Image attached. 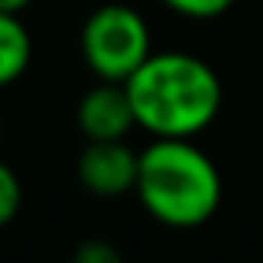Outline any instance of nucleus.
<instances>
[{
  "instance_id": "423d86ee",
  "label": "nucleus",
  "mask_w": 263,
  "mask_h": 263,
  "mask_svg": "<svg viewBox=\"0 0 263 263\" xmlns=\"http://www.w3.org/2000/svg\"><path fill=\"white\" fill-rule=\"evenodd\" d=\"M30 57H33L30 30L24 27L20 13L0 10V87L24 77L30 67Z\"/></svg>"
},
{
  "instance_id": "0eeeda50",
  "label": "nucleus",
  "mask_w": 263,
  "mask_h": 263,
  "mask_svg": "<svg viewBox=\"0 0 263 263\" xmlns=\"http://www.w3.org/2000/svg\"><path fill=\"white\" fill-rule=\"evenodd\" d=\"M24 203V190H20V180L7 163H0V227H7L13 217L20 213Z\"/></svg>"
},
{
  "instance_id": "7ed1b4c3",
  "label": "nucleus",
  "mask_w": 263,
  "mask_h": 263,
  "mask_svg": "<svg viewBox=\"0 0 263 263\" xmlns=\"http://www.w3.org/2000/svg\"><path fill=\"white\" fill-rule=\"evenodd\" d=\"M80 53L97 80L123 84L154 53L150 27L134 7L103 4L90 13L80 30Z\"/></svg>"
},
{
  "instance_id": "6e6552de",
  "label": "nucleus",
  "mask_w": 263,
  "mask_h": 263,
  "mask_svg": "<svg viewBox=\"0 0 263 263\" xmlns=\"http://www.w3.org/2000/svg\"><path fill=\"white\" fill-rule=\"evenodd\" d=\"M174 13L180 17H190V20H213V17H223L237 0H163Z\"/></svg>"
},
{
  "instance_id": "20e7f679",
  "label": "nucleus",
  "mask_w": 263,
  "mask_h": 263,
  "mask_svg": "<svg viewBox=\"0 0 263 263\" xmlns=\"http://www.w3.org/2000/svg\"><path fill=\"white\" fill-rule=\"evenodd\" d=\"M140 150L127 140H87L77 160V177L93 197H123L137 183Z\"/></svg>"
},
{
  "instance_id": "f257e3e1",
  "label": "nucleus",
  "mask_w": 263,
  "mask_h": 263,
  "mask_svg": "<svg viewBox=\"0 0 263 263\" xmlns=\"http://www.w3.org/2000/svg\"><path fill=\"white\" fill-rule=\"evenodd\" d=\"M134 120L150 137L193 140L220 114L223 84L206 60L183 50H154L127 80Z\"/></svg>"
},
{
  "instance_id": "9b49d317",
  "label": "nucleus",
  "mask_w": 263,
  "mask_h": 263,
  "mask_svg": "<svg viewBox=\"0 0 263 263\" xmlns=\"http://www.w3.org/2000/svg\"><path fill=\"white\" fill-rule=\"evenodd\" d=\"M0 134H4V127H0Z\"/></svg>"
},
{
  "instance_id": "9d476101",
  "label": "nucleus",
  "mask_w": 263,
  "mask_h": 263,
  "mask_svg": "<svg viewBox=\"0 0 263 263\" xmlns=\"http://www.w3.org/2000/svg\"><path fill=\"white\" fill-rule=\"evenodd\" d=\"M30 7V0H0V10L4 13H20Z\"/></svg>"
},
{
  "instance_id": "f03ea898",
  "label": "nucleus",
  "mask_w": 263,
  "mask_h": 263,
  "mask_svg": "<svg viewBox=\"0 0 263 263\" xmlns=\"http://www.w3.org/2000/svg\"><path fill=\"white\" fill-rule=\"evenodd\" d=\"M134 193L140 206L163 227H203L223 200L220 170L193 140L154 137L140 150Z\"/></svg>"
},
{
  "instance_id": "1a4fd4ad",
  "label": "nucleus",
  "mask_w": 263,
  "mask_h": 263,
  "mask_svg": "<svg viewBox=\"0 0 263 263\" xmlns=\"http://www.w3.org/2000/svg\"><path fill=\"white\" fill-rule=\"evenodd\" d=\"M70 263H127V257H123L110 240H84V243L73 250Z\"/></svg>"
},
{
  "instance_id": "39448f33",
  "label": "nucleus",
  "mask_w": 263,
  "mask_h": 263,
  "mask_svg": "<svg viewBox=\"0 0 263 263\" xmlns=\"http://www.w3.org/2000/svg\"><path fill=\"white\" fill-rule=\"evenodd\" d=\"M77 127L87 140H127L130 130H137L127 87L97 80L77 103Z\"/></svg>"
}]
</instances>
